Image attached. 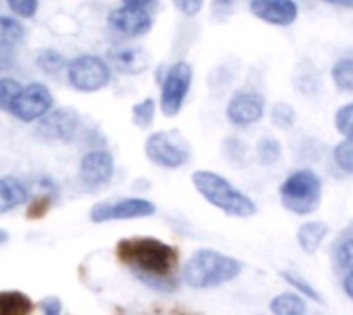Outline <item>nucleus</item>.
Instances as JSON below:
<instances>
[{
  "mask_svg": "<svg viewBox=\"0 0 353 315\" xmlns=\"http://www.w3.org/2000/svg\"><path fill=\"white\" fill-rule=\"evenodd\" d=\"M14 66V56H12V50H0V72L2 70H8Z\"/></svg>",
  "mask_w": 353,
  "mask_h": 315,
  "instance_id": "c9c22d12",
  "label": "nucleus"
},
{
  "mask_svg": "<svg viewBox=\"0 0 353 315\" xmlns=\"http://www.w3.org/2000/svg\"><path fill=\"white\" fill-rule=\"evenodd\" d=\"M283 157V149H281V142L275 138V136H263L256 144V159L261 165L269 167V165H275L279 163Z\"/></svg>",
  "mask_w": 353,
  "mask_h": 315,
  "instance_id": "4be33fe9",
  "label": "nucleus"
},
{
  "mask_svg": "<svg viewBox=\"0 0 353 315\" xmlns=\"http://www.w3.org/2000/svg\"><path fill=\"white\" fill-rule=\"evenodd\" d=\"M116 258L145 287L157 293H174L178 289L176 266L178 250L157 237H126L114 248Z\"/></svg>",
  "mask_w": 353,
  "mask_h": 315,
  "instance_id": "f257e3e1",
  "label": "nucleus"
},
{
  "mask_svg": "<svg viewBox=\"0 0 353 315\" xmlns=\"http://www.w3.org/2000/svg\"><path fill=\"white\" fill-rule=\"evenodd\" d=\"M81 132V116L74 107H54L35 124V136L43 142L70 144Z\"/></svg>",
  "mask_w": 353,
  "mask_h": 315,
  "instance_id": "1a4fd4ad",
  "label": "nucleus"
},
{
  "mask_svg": "<svg viewBox=\"0 0 353 315\" xmlns=\"http://www.w3.org/2000/svg\"><path fill=\"white\" fill-rule=\"evenodd\" d=\"M331 227L323 221H308L298 229V243L306 254H316L323 241L327 239Z\"/></svg>",
  "mask_w": 353,
  "mask_h": 315,
  "instance_id": "f3484780",
  "label": "nucleus"
},
{
  "mask_svg": "<svg viewBox=\"0 0 353 315\" xmlns=\"http://www.w3.org/2000/svg\"><path fill=\"white\" fill-rule=\"evenodd\" d=\"M8 239H10L8 231H6V229H0V246H6V243H8Z\"/></svg>",
  "mask_w": 353,
  "mask_h": 315,
  "instance_id": "a19ab883",
  "label": "nucleus"
},
{
  "mask_svg": "<svg viewBox=\"0 0 353 315\" xmlns=\"http://www.w3.org/2000/svg\"><path fill=\"white\" fill-rule=\"evenodd\" d=\"M21 83L17 78L10 76H0V111L8 113V107L12 103V99L17 97V93L21 91Z\"/></svg>",
  "mask_w": 353,
  "mask_h": 315,
  "instance_id": "7c9ffc66",
  "label": "nucleus"
},
{
  "mask_svg": "<svg viewBox=\"0 0 353 315\" xmlns=\"http://www.w3.org/2000/svg\"><path fill=\"white\" fill-rule=\"evenodd\" d=\"M114 171H116L114 155L105 149H91L79 161V182L91 192L105 188L112 182Z\"/></svg>",
  "mask_w": 353,
  "mask_h": 315,
  "instance_id": "9b49d317",
  "label": "nucleus"
},
{
  "mask_svg": "<svg viewBox=\"0 0 353 315\" xmlns=\"http://www.w3.org/2000/svg\"><path fill=\"white\" fill-rule=\"evenodd\" d=\"M192 186L196 192L215 208L225 213L228 217L236 219H248L256 215V204L250 196L234 188L223 175L209 171V169H199L192 173Z\"/></svg>",
  "mask_w": 353,
  "mask_h": 315,
  "instance_id": "7ed1b4c3",
  "label": "nucleus"
},
{
  "mask_svg": "<svg viewBox=\"0 0 353 315\" xmlns=\"http://www.w3.org/2000/svg\"><path fill=\"white\" fill-rule=\"evenodd\" d=\"M281 279L294 289V293H300V297H306V299H310V301H314V303H323L321 293H319L302 274H298V272H294V270H283V272H281Z\"/></svg>",
  "mask_w": 353,
  "mask_h": 315,
  "instance_id": "b1692460",
  "label": "nucleus"
},
{
  "mask_svg": "<svg viewBox=\"0 0 353 315\" xmlns=\"http://www.w3.org/2000/svg\"><path fill=\"white\" fill-rule=\"evenodd\" d=\"M54 105H56L54 95L48 85L27 83L21 87V91L12 99L8 113L23 124H33V122H39L46 113H50Z\"/></svg>",
  "mask_w": 353,
  "mask_h": 315,
  "instance_id": "6e6552de",
  "label": "nucleus"
},
{
  "mask_svg": "<svg viewBox=\"0 0 353 315\" xmlns=\"http://www.w3.org/2000/svg\"><path fill=\"white\" fill-rule=\"evenodd\" d=\"M37 307H39L41 315H62V309H64L60 297H56V295L43 297V299L37 303Z\"/></svg>",
  "mask_w": 353,
  "mask_h": 315,
  "instance_id": "f704fd0d",
  "label": "nucleus"
},
{
  "mask_svg": "<svg viewBox=\"0 0 353 315\" xmlns=\"http://www.w3.org/2000/svg\"><path fill=\"white\" fill-rule=\"evenodd\" d=\"M35 66L48 76H58V74L66 72L68 60L62 52H58L54 47H41L35 54Z\"/></svg>",
  "mask_w": 353,
  "mask_h": 315,
  "instance_id": "6ab92c4d",
  "label": "nucleus"
},
{
  "mask_svg": "<svg viewBox=\"0 0 353 315\" xmlns=\"http://www.w3.org/2000/svg\"><path fill=\"white\" fill-rule=\"evenodd\" d=\"M12 17L17 19H33L39 10V0H4Z\"/></svg>",
  "mask_w": 353,
  "mask_h": 315,
  "instance_id": "2f4dec72",
  "label": "nucleus"
},
{
  "mask_svg": "<svg viewBox=\"0 0 353 315\" xmlns=\"http://www.w3.org/2000/svg\"><path fill=\"white\" fill-rule=\"evenodd\" d=\"M335 260H337V264H339L341 270H345L347 274L353 272V237L339 243L337 254H335Z\"/></svg>",
  "mask_w": 353,
  "mask_h": 315,
  "instance_id": "473e14b6",
  "label": "nucleus"
},
{
  "mask_svg": "<svg viewBox=\"0 0 353 315\" xmlns=\"http://www.w3.org/2000/svg\"><path fill=\"white\" fill-rule=\"evenodd\" d=\"M331 78L339 91L353 93V58H341L331 68Z\"/></svg>",
  "mask_w": 353,
  "mask_h": 315,
  "instance_id": "393cba45",
  "label": "nucleus"
},
{
  "mask_svg": "<svg viewBox=\"0 0 353 315\" xmlns=\"http://www.w3.org/2000/svg\"><path fill=\"white\" fill-rule=\"evenodd\" d=\"M248 8L256 19L275 27H290L300 14L296 0H250Z\"/></svg>",
  "mask_w": 353,
  "mask_h": 315,
  "instance_id": "4468645a",
  "label": "nucleus"
},
{
  "mask_svg": "<svg viewBox=\"0 0 353 315\" xmlns=\"http://www.w3.org/2000/svg\"><path fill=\"white\" fill-rule=\"evenodd\" d=\"M25 25L12 14H0V50H14L25 39Z\"/></svg>",
  "mask_w": 353,
  "mask_h": 315,
  "instance_id": "a211bd4d",
  "label": "nucleus"
},
{
  "mask_svg": "<svg viewBox=\"0 0 353 315\" xmlns=\"http://www.w3.org/2000/svg\"><path fill=\"white\" fill-rule=\"evenodd\" d=\"M157 213V206L147 198H120V200H103L91 206L89 219L95 225L110 221H132L147 219Z\"/></svg>",
  "mask_w": 353,
  "mask_h": 315,
  "instance_id": "9d476101",
  "label": "nucleus"
},
{
  "mask_svg": "<svg viewBox=\"0 0 353 315\" xmlns=\"http://www.w3.org/2000/svg\"><path fill=\"white\" fill-rule=\"evenodd\" d=\"M271 122L275 128L279 130H288L296 124V109L294 105L285 103V101H277L273 107H271Z\"/></svg>",
  "mask_w": 353,
  "mask_h": 315,
  "instance_id": "a878e982",
  "label": "nucleus"
},
{
  "mask_svg": "<svg viewBox=\"0 0 353 315\" xmlns=\"http://www.w3.org/2000/svg\"><path fill=\"white\" fill-rule=\"evenodd\" d=\"M192 78H194V70L186 60L174 62L165 70L161 78V93H159V109L165 118H176L182 111L192 87Z\"/></svg>",
  "mask_w": 353,
  "mask_h": 315,
  "instance_id": "0eeeda50",
  "label": "nucleus"
},
{
  "mask_svg": "<svg viewBox=\"0 0 353 315\" xmlns=\"http://www.w3.org/2000/svg\"><path fill=\"white\" fill-rule=\"evenodd\" d=\"M124 6H132V8H147L149 10V6L151 4H155L157 0H120Z\"/></svg>",
  "mask_w": 353,
  "mask_h": 315,
  "instance_id": "4c0bfd02",
  "label": "nucleus"
},
{
  "mask_svg": "<svg viewBox=\"0 0 353 315\" xmlns=\"http://www.w3.org/2000/svg\"><path fill=\"white\" fill-rule=\"evenodd\" d=\"M66 80L74 91L97 93L112 83V68L103 58L95 54H79L68 60Z\"/></svg>",
  "mask_w": 353,
  "mask_h": 315,
  "instance_id": "423d86ee",
  "label": "nucleus"
},
{
  "mask_svg": "<svg viewBox=\"0 0 353 315\" xmlns=\"http://www.w3.org/2000/svg\"><path fill=\"white\" fill-rule=\"evenodd\" d=\"M335 130L343 136L353 140V101L345 103L335 113Z\"/></svg>",
  "mask_w": 353,
  "mask_h": 315,
  "instance_id": "c756f323",
  "label": "nucleus"
},
{
  "mask_svg": "<svg viewBox=\"0 0 353 315\" xmlns=\"http://www.w3.org/2000/svg\"><path fill=\"white\" fill-rule=\"evenodd\" d=\"M155 113H157V101L153 97H145L143 101L134 103L132 109H130V118H132V124L141 130H147L153 120H155Z\"/></svg>",
  "mask_w": 353,
  "mask_h": 315,
  "instance_id": "5701e85b",
  "label": "nucleus"
},
{
  "mask_svg": "<svg viewBox=\"0 0 353 315\" xmlns=\"http://www.w3.org/2000/svg\"><path fill=\"white\" fill-rule=\"evenodd\" d=\"M145 157L161 169H180L190 157V144L178 130H159L145 140Z\"/></svg>",
  "mask_w": 353,
  "mask_h": 315,
  "instance_id": "39448f33",
  "label": "nucleus"
},
{
  "mask_svg": "<svg viewBox=\"0 0 353 315\" xmlns=\"http://www.w3.org/2000/svg\"><path fill=\"white\" fill-rule=\"evenodd\" d=\"M105 62L122 74H141L151 66V54L141 45H114L108 50Z\"/></svg>",
  "mask_w": 353,
  "mask_h": 315,
  "instance_id": "2eb2a0df",
  "label": "nucleus"
},
{
  "mask_svg": "<svg viewBox=\"0 0 353 315\" xmlns=\"http://www.w3.org/2000/svg\"><path fill=\"white\" fill-rule=\"evenodd\" d=\"M112 33L124 39H137L147 35L153 29V17L147 8H132V6H114L105 19Z\"/></svg>",
  "mask_w": 353,
  "mask_h": 315,
  "instance_id": "f8f14e48",
  "label": "nucleus"
},
{
  "mask_svg": "<svg viewBox=\"0 0 353 315\" xmlns=\"http://www.w3.org/2000/svg\"><path fill=\"white\" fill-rule=\"evenodd\" d=\"M279 198L285 210L300 217L312 215L323 200V180L312 169H298L283 180Z\"/></svg>",
  "mask_w": 353,
  "mask_h": 315,
  "instance_id": "20e7f679",
  "label": "nucleus"
},
{
  "mask_svg": "<svg viewBox=\"0 0 353 315\" xmlns=\"http://www.w3.org/2000/svg\"><path fill=\"white\" fill-rule=\"evenodd\" d=\"M172 4L176 6L178 12H182L184 17H196L203 6H205V0H172Z\"/></svg>",
  "mask_w": 353,
  "mask_h": 315,
  "instance_id": "72a5a7b5",
  "label": "nucleus"
},
{
  "mask_svg": "<svg viewBox=\"0 0 353 315\" xmlns=\"http://www.w3.org/2000/svg\"><path fill=\"white\" fill-rule=\"evenodd\" d=\"M234 6V0H213V12L217 14H228Z\"/></svg>",
  "mask_w": 353,
  "mask_h": 315,
  "instance_id": "e433bc0d",
  "label": "nucleus"
},
{
  "mask_svg": "<svg viewBox=\"0 0 353 315\" xmlns=\"http://www.w3.org/2000/svg\"><path fill=\"white\" fill-rule=\"evenodd\" d=\"M343 291H345V295L353 301V272H350V274L343 279Z\"/></svg>",
  "mask_w": 353,
  "mask_h": 315,
  "instance_id": "58836bf2",
  "label": "nucleus"
},
{
  "mask_svg": "<svg viewBox=\"0 0 353 315\" xmlns=\"http://www.w3.org/2000/svg\"><path fill=\"white\" fill-rule=\"evenodd\" d=\"M269 309L273 315H306L308 305L306 299L300 297L298 293H279L277 297L271 299Z\"/></svg>",
  "mask_w": 353,
  "mask_h": 315,
  "instance_id": "aec40b11",
  "label": "nucleus"
},
{
  "mask_svg": "<svg viewBox=\"0 0 353 315\" xmlns=\"http://www.w3.org/2000/svg\"><path fill=\"white\" fill-rule=\"evenodd\" d=\"M223 155L230 163L236 165H244L248 161V146L244 140L236 138V136H228L223 140Z\"/></svg>",
  "mask_w": 353,
  "mask_h": 315,
  "instance_id": "cd10ccee",
  "label": "nucleus"
},
{
  "mask_svg": "<svg viewBox=\"0 0 353 315\" xmlns=\"http://www.w3.org/2000/svg\"><path fill=\"white\" fill-rule=\"evenodd\" d=\"M265 111H267L265 95H261L256 91H248V89L236 91L230 97L228 107H225V116H228L230 124L240 126V128L261 122Z\"/></svg>",
  "mask_w": 353,
  "mask_h": 315,
  "instance_id": "ddd939ff",
  "label": "nucleus"
},
{
  "mask_svg": "<svg viewBox=\"0 0 353 315\" xmlns=\"http://www.w3.org/2000/svg\"><path fill=\"white\" fill-rule=\"evenodd\" d=\"M321 2H327L333 6H343V8H353V0H321Z\"/></svg>",
  "mask_w": 353,
  "mask_h": 315,
  "instance_id": "ea45409f",
  "label": "nucleus"
},
{
  "mask_svg": "<svg viewBox=\"0 0 353 315\" xmlns=\"http://www.w3.org/2000/svg\"><path fill=\"white\" fill-rule=\"evenodd\" d=\"M29 200H31V192L23 180L14 177V175L0 177V215L17 210V208L25 206Z\"/></svg>",
  "mask_w": 353,
  "mask_h": 315,
  "instance_id": "dca6fc26",
  "label": "nucleus"
},
{
  "mask_svg": "<svg viewBox=\"0 0 353 315\" xmlns=\"http://www.w3.org/2000/svg\"><path fill=\"white\" fill-rule=\"evenodd\" d=\"M56 196L52 194H43V192H37V196H33L31 204H29V210H27V219L29 221H39L48 215V210L52 208Z\"/></svg>",
  "mask_w": 353,
  "mask_h": 315,
  "instance_id": "c85d7f7f",
  "label": "nucleus"
},
{
  "mask_svg": "<svg viewBox=\"0 0 353 315\" xmlns=\"http://www.w3.org/2000/svg\"><path fill=\"white\" fill-rule=\"evenodd\" d=\"M33 312L31 299L21 291H0V315H29Z\"/></svg>",
  "mask_w": 353,
  "mask_h": 315,
  "instance_id": "412c9836",
  "label": "nucleus"
},
{
  "mask_svg": "<svg viewBox=\"0 0 353 315\" xmlns=\"http://www.w3.org/2000/svg\"><path fill=\"white\" fill-rule=\"evenodd\" d=\"M333 161H335V165L343 173L353 175V140L343 138L341 142L335 144V149H333Z\"/></svg>",
  "mask_w": 353,
  "mask_h": 315,
  "instance_id": "bb28decb",
  "label": "nucleus"
},
{
  "mask_svg": "<svg viewBox=\"0 0 353 315\" xmlns=\"http://www.w3.org/2000/svg\"><path fill=\"white\" fill-rule=\"evenodd\" d=\"M242 272V262L217 250L201 248L182 266V281L194 291L215 289L232 283Z\"/></svg>",
  "mask_w": 353,
  "mask_h": 315,
  "instance_id": "f03ea898",
  "label": "nucleus"
}]
</instances>
